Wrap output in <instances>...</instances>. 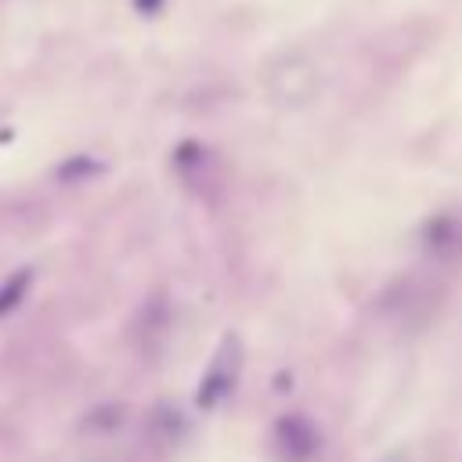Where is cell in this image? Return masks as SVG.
<instances>
[{
  "label": "cell",
  "mask_w": 462,
  "mask_h": 462,
  "mask_svg": "<svg viewBox=\"0 0 462 462\" xmlns=\"http://www.w3.org/2000/svg\"><path fill=\"white\" fill-rule=\"evenodd\" d=\"M274 448L285 462H310L321 448V430L307 415H282L274 422Z\"/></svg>",
  "instance_id": "6da1fadb"
},
{
  "label": "cell",
  "mask_w": 462,
  "mask_h": 462,
  "mask_svg": "<svg viewBox=\"0 0 462 462\" xmlns=\"http://www.w3.org/2000/svg\"><path fill=\"white\" fill-rule=\"evenodd\" d=\"M238 361H242V354H238V343L235 339H227L224 343V350L217 354V361L209 365V372H206V379H202V386H199V404H213V401H220L231 386H235V372H238Z\"/></svg>",
  "instance_id": "7a4b0ae2"
},
{
  "label": "cell",
  "mask_w": 462,
  "mask_h": 462,
  "mask_svg": "<svg viewBox=\"0 0 462 462\" xmlns=\"http://www.w3.org/2000/svg\"><path fill=\"white\" fill-rule=\"evenodd\" d=\"M29 285H32V267H22V271H14L0 282V318L11 314L29 296Z\"/></svg>",
  "instance_id": "3957f363"
},
{
  "label": "cell",
  "mask_w": 462,
  "mask_h": 462,
  "mask_svg": "<svg viewBox=\"0 0 462 462\" xmlns=\"http://www.w3.org/2000/svg\"><path fill=\"white\" fill-rule=\"evenodd\" d=\"M430 253L433 256H448V253H455L458 249V242H462V235H458V224H448V220H437V231L430 227Z\"/></svg>",
  "instance_id": "277c9868"
},
{
  "label": "cell",
  "mask_w": 462,
  "mask_h": 462,
  "mask_svg": "<svg viewBox=\"0 0 462 462\" xmlns=\"http://www.w3.org/2000/svg\"><path fill=\"white\" fill-rule=\"evenodd\" d=\"M383 462H433V455H419V448H408V451H397Z\"/></svg>",
  "instance_id": "5b68a950"
}]
</instances>
